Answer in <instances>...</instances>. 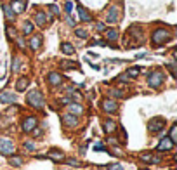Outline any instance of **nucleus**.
Listing matches in <instances>:
<instances>
[{
    "label": "nucleus",
    "instance_id": "nucleus-1",
    "mask_svg": "<svg viewBox=\"0 0 177 170\" xmlns=\"http://www.w3.org/2000/svg\"><path fill=\"white\" fill-rule=\"evenodd\" d=\"M172 40V33L165 28H156L153 33H151V44L155 45V47H160V45L167 44Z\"/></svg>",
    "mask_w": 177,
    "mask_h": 170
},
{
    "label": "nucleus",
    "instance_id": "nucleus-2",
    "mask_svg": "<svg viewBox=\"0 0 177 170\" xmlns=\"http://www.w3.org/2000/svg\"><path fill=\"white\" fill-rule=\"evenodd\" d=\"M26 102L35 109H42L45 106V99H44V94L40 90H30L26 96Z\"/></svg>",
    "mask_w": 177,
    "mask_h": 170
},
{
    "label": "nucleus",
    "instance_id": "nucleus-3",
    "mask_svg": "<svg viewBox=\"0 0 177 170\" xmlns=\"http://www.w3.org/2000/svg\"><path fill=\"white\" fill-rule=\"evenodd\" d=\"M163 82H165L163 71L156 70V71H151V73L148 75V85H149L151 89H160L163 85Z\"/></svg>",
    "mask_w": 177,
    "mask_h": 170
},
{
    "label": "nucleus",
    "instance_id": "nucleus-4",
    "mask_svg": "<svg viewBox=\"0 0 177 170\" xmlns=\"http://www.w3.org/2000/svg\"><path fill=\"white\" fill-rule=\"evenodd\" d=\"M165 125H167V120L162 116H155L151 118L149 123H148V130L151 132V134H160V132L165 129Z\"/></svg>",
    "mask_w": 177,
    "mask_h": 170
},
{
    "label": "nucleus",
    "instance_id": "nucleus-5",
    "mask_svg": "<svg viewBox=\"0 0 177 170\" xmlns=\"http://www.w3.org/2000/svg\"><path fill=\"white\" fill-rule=\"evenodd\" d=\"M37 125H38V118L37 116H26L24 120L21 122V129H23V132H33L37 129Z\"/></svg>",
    "mask_w": 177,
    "mask_h": 170
},
{
    "label": "nucleus",
    "instance_id": "nucleus-6",
    "mask_svg": "<svg viewBox=\"0 0 177 170\" xmlns=\"http://www.w3.org/2000/svg\"><path fill=\"white\" fill-rule=\"evenodd\" d=\"M14 151H16V148H14L12 141L0 137V153H2V155H5V156H11Z\"/></svg>",
    "mask_w": 177,
    "mask_h": 170
},
{
    "label": "nucleus",
    "instance_id": "nucleus-7",
    "mask_svg": "<svg viewBox=\"0 0 177 170\" xmlns=\"http://www.w3.org/2000/svg\"><path fill=\"white\" fill-rule=\"evenodd\" d=\"M101 108H102L104 113H116V111H118V102L113 101V99H104L101 102Z\"/></svg>",
    "mask_w": 177,
    "mask_h": 170
},
{
    "label": "nucleus",
    "instance_id": "nucleus-8",
    "mask_svg": "<svg viewBox=\"0 0 177 170\" xmlns=\"http://www.w3.org/2000/svg\"><path fill=\"white\" fill-rule=\"evenodd\" d=\"M174 148V142L168 137H163V139L158 142V146H156V151H160V153H167V151H170V149Z\"/></svg>",
    "mask_w": 177,
    "mask_h": 170
},
{
    "label": "nucleus",
    "instance_id": "nucleus-9",
    "mask_svg": "<svg viewBox=\"0 0 177 170\" xmlns=\"http://www.w3.org/2000/svg\"><path fill=\"white\" fill-rule=\"evenodd\" d=\"M9 7L14 11V14H21V12H24V9H26V2H24V0H11Z\"/></svg>",
    "mask_w": 177,
    "mask_h": 170
},
{
    "label": "nucleus",
    "instance_id": "nucleus-10",
    "mask_svg": "<svg viewBox=\"0 0 177 170\" xmlns=\"http://www.w3.org/2000/svg\"><path fill=\"white\" fill-rule=\"evenodd\" d=\"M16 101H18L16 94H12V92H9V90L0 92V102H4V104H12V102H16Z\"/></svg>",
    "mask_w": 177,
    "mask_h": 170
},
{
    "label": "nucleus",
    "instance_id": "nucleus-11",
    "mask_svg": "<svg viewBox=\"0 0 177 170\" xmlns=\"http://www.w3.org/2000/svg\"><path fill=\"white\" fill-rule=\"evenodd\" d=\"M63 123L66 127H71V129H75L76 125H78V116H75V115H71V113H68V115H64L63 116Z\"/></svg>",
    "mask_w": 177,
    "mask_h": 170
},
{
    "label": "nucleus",
    "instance_id": "nucleus-12",
    "mask_svg": "<svg viewBox=\"0 0 177 170\" xmlns=\"http://www.w3.org/2000/svg\"><path fill=\"white\" fill-rule=\"evenodd\" d=\"M118 18H120L118 7H110L108 12H106V21L108 23H116V21H118Z\"/></svg>",
    "mask_w": 177,
    "mask_h": 170
},
{
    "label": "nucleus",
    "instance_id": "nucleus-13",
    "mask_svg": "<svg viewBox=\"0 0 177 170\" xmlns=\"http://www.w3.org/2000/svg\"><path fill=\"white\" fill-rule=\"evenodd\" d=\"M76 11H78V18H80V21L90 23V21L94 19V18H92V14L88 12V11L85 9V7H82V5H78V9H76Z\"/></svg>",
    "mask_w": 177,
    "mask_h": 170
},
{
    "label": "nucleus",
    "instance_id": "nucleus-14",
    "mask_svg": "<svg viewBox=\"0 0 177 170\" xmlns=\"http://www.w3.org/2000/svg\"><path fill=\"white\" fill-rule=\"evenodd\" d=\"M47 82H49V85H52V87H59L63 83V76L59 73H49V76H47Z\"/></svg>",
    "mask_w": 177,
    "mask_h": 170
},
{
    "label": "nucleus",
    "instance_id": "nucleus-15",
    "mask_svg": "<svg viewBox=\"0 0 177 170\" xmlns=\"http://www.w3.org/2000/svg\"><path fill=\"white\" fill-rule=\"evenodd\" d=\"M139 158H141L144 163H160V161H162V158H160V156H156V155H151V153H142Z\"/></svg>",
    "mask_w": 177,
    "mask_h": 170
},
{
    "label": "nucleus",
    "instance_id": "nucleus-16",
    "mask_svg": "<svg viewBox=\"0 0 177 170\" xmlns=\"http://www.w3.org/2000/svg\"><path fill=\"white\" fill-rule=\"evenodd\" d=\"M28 85H30V80H28L26 76H21V78L16 82V90H18V92H24L28 89Z\"/></svg>",
    "mask_w": 177,
    "mask_h": 170
},
{
    "label": "nucleus",
    "instance_id": "nucleus-17",
    "mask_svg": "<svg viewBox=\"0 0 177 170\" xmlns=\"http://www.w3.org/2000/svg\"><path fill=\"white\" fill-rule=\"evenodd\" d=\"M68 109H70V113L75 115V116L84 113V108H82V104H78V102H70V104H68Z\"/></svg>",
    "mask_w": 177,
    "mask_h": 170
},
{
    "label": "nucleus",
    "instance_id": "nucleus-18",
    "mask_svg": "<svg viewBox=\"0 0 177 170\" xmlns=\"http://www.w3.org/2000/svg\"><path fill=\"white\" fill-rule=\"evenodd\" d=\"M35 23L38 26H45V24H47V14H45L44 11H38V12L35 14Z\"/></svg>",
    "mask_w": 177,
    "mask_h": 170
},
{
    "label": "nucleus",
    "instance_id": "nucleus-19",
    "mask_svg": "<svg viewBox=\"0 0 177 170\" xmlns=\"http://www.w3.org/2000/svg\"><path fill=\"white\" fill-rule=\"evenodd\" d=\"M102 129H104L106 134H113V132L116 130V123L113 122V120H104V122H102Z\"/></svg>",
    "mask_w": 177,
    "mask_h": 170
},
{
    "label": "nucleus",
    "instance_id": "nucleus-20",
    "mask_svg": "<svg viewBox=\"0 0 177 170\" xmlns=\"http://www.w3.org/2000/svg\"><path fill=\"white\" fill-rule=\"evenodd\" d=\"M40 45H42V37H40V35L31 37V40H30V47H31V50H38Z\"/></svg>",
    "mask_w": 177,
    "mask_h": 170
},
{
    "label": "nucleus",
    "instance_id": "nucleus-21",
    "mask_svg": "<svg viewBox=\"0 0 177 170\" xmlns=\"http://www.w3.org/2000/svg\"><path fill=\"white\" fill-rule=\"evenodd\" d=\"M61 52L66 54V56H71V54H75V49H73V45H71V44L64 42V44H61Z\"/></svg>",
    "mask_w": 177,
    "mask_h": 170
},
{
    "label": "nucleus",
    "instance_id": "nucleus-22",
    "mask_svg": "<svg viewBox=\"0 0 177 170\" xmlns=\"http://www.w3.org/2000/svg\"><path fill=\"white\" fill-rule=\"evenodd\" d=\"M106 40L108 42H116L118 40V30H106Z\"/></svg>",
    "mask_w": 177,
    "mask_h": 170
},
{
    "label": "nucleus",
    "instance_id": "nucleus-23",
    "mask_svg": "<svg viewBox=\"0 0 177 170\" xmlns=\"http://www.w3.org/2000/svg\"><path fill=\"white\" fill-rule=\"evenodd\" d=\"M9 163H11L12 167H21L23 163H24V160H23L21 156H18V155H14V156L9 158Z\"/></svg>",
    "mask_w": 177,
    "mask_h": 170
},
{
    "label": "nucleus",
    "instance_id": "nucleus-24",
    "mask_svg": "<svg viewBox=\"0 0 177 170\" xmlns=\"http://www.w3.org/2000/svg\"><path fill=\"white\" fill-rule=\"evenodd\" d=\"M4 12H5V18L9 19V21H14V18H16V14H14V11L11 9L7 4H4Z\"/></svg>",
    "mask_w": 177,
    "mask_h": 170
},
{
    "label": "nucleus",
    "instance_id": "nucleus-25",
    "mask_svg": "<svg viewBox=\"0 0 177 170\" xmlns=\"http://www.w3.org/2000/svg\"><path fill=\"white\" fill-rule=\"evenodd\" d=\"M49 156L54 158V160H63V158H64V153L59 151V149H50V151H49Z\"/></svg>",
    "mask_w": 177,
    "mask_h": 170
},
{
    "label": "nucleus",
    "instance_id": "nucleus-26",
    "mask_svg": "<svg viewBox=\"0 0 177 170\" xmlns=\"http://www.w3.org/2000/svg\"><path fill=\"white\" fill-rule=\"evenodd\" d=\"M139 71H141V68L136 66V68H128V70L125 71V75H127V78H136V76L139 75Z\"/></svg>",
    "mask_w": 177,
    "mask_h": 170
},
{
    "label": "nucleus",
    "instance_id": "nucleus-27",
    "mask_svg": "<svg viewBox=\"0 0 177 170\" xmlns=\"http://www.w3.org/2000/svg\"><path fill=\"white\" fill-rule=\"evenodd\" d=\"M23 33L24 35H30V33H33V23L26 21L24 24H23Z\"/></svg>",
    "mask_w": 177,
    "mask_h": 170
},
{
    "label": "nucleus",
    "instance_id": "nucleus-28",
    "mask_svg": "<svg viewBox=\"0 0 177 170\" xmlns=\"http://www.w3.org/2000/svg\"><path fill=\"white\" fill-rule=\"evenodd\" d=\"M168 139L172 141V142H177V125L175 123L170 127V135H168Z\"/></svg>",
    "mask_w": 177,
    "mask_h": 170
},
{
    "label": "nucleus",
    "instance_id": "nucleus-29",
    "mask_svg": "<svg viewBox=\"0 0 177 170\" xmlns=\"http://www.w3.org/2000/svg\"><path fill=\"white\" fill-rule=\"evenodd\" d=\"M23 146H24V149H26V151H35L37 149V144L33 142V141H24V144H23Z\"/></svg>",
    "mask_w": 177,
    "mask_h": 170
},
{
    "label": "nucleus",
    "instance_id": "nucleus-30",
    "mask_svg": "<svg viewBox=\"0 0 177 170\" xmlns=\"http://www.w3.org/2000/svg\"><path fill=\"white\" fill-rule=\"evenodd\" d=\"M61 66L64 68V70H76V68H78V64H76V63H71V61L61 63Z\"/></svg>",
    "mask_w": 177,
    "mask_h": 170
},
{
    "label": "nucleus",
    "instance_id": "nucleus-31",
    "mask_svg": "<svg viewBox=\"0 0 177 170\" xmlns=\"http://www.w3.org/2000/svg\"><path fill=\"white\" fill-rule=\"evenodd\" d=\"M75 35L78 37V38H87V37H88V33L84 30V28H76V30H75Z\"/></svg>",
    "mask_w": 177,
    "mask_h": 170
},
{
    "label": "nucleus",
    "instance_id": "nucleus-32",
    "mask_svg": "<svg viewBox=\"0 0 177 170\" xmlns=\"http://www.w3.org/2000/svg\"><path fill=\"white\" fill-rule=\"evenodd\" d=\"M110 94H111L113 97H123V96H125V92H123V90H118V89H111Z\"/></svg>",
    "mask_w": 177,
    "mask_h": 170
},
{
    "label": "nucleus",
    "instance_id": "nucleus-33",
    "mask_svg": "<svg viewBox=\"0 0 177 170\" xmlns=\"http://www.w3.org/2000/svg\"><path fill=\"white\" fill-rule=\"evenodd\" d=\"M104 170H123V167L120 165V163H111V165L104 167Z\"/></svg>",
    "mask_w": 177,
    "mask_h": 170
},
{
    "label": "nucleus",
    "instance_id": "nucleus-34",
    "mask_svg": "<svg viewBox=\"0 0 177 170\" xmlns=\"http://www.w3.org/2000/svg\"><path fill=\"white\" fill-rule=\"evenodd\" d=\"M64 11H66V16H70V14H71V11H73V4H71L70 0H68L66 4H64Z\"/></svg>",
    "mask_w": 177,
    "mask_h": 170
},
{
    "label": "nucleus",
    "instance_id": "nucleus-35",
    "mask_svg": "<svg viewBox=\"0 0 177 170\" xmlns=\"http://www.w3.org/2000/svg\"><path fill=\"white\" fill-rule=\"evenodd\" d=\"M49 11H50V14H54V16H58V14H59L58 5H54V4H50V5H49Z\"/></svg>",
    "mask_w": 177,
    "mask_h": 170
},
{
    "label": "nucleus",
    "instance_id": "nucleus-36",
    "mask_svg": "<svg viewBox=\"0 0 177 170\" xmlns=\"http://www.w3.org/2000/svg\"><path fill=\"white\" fill-rule=\"evenodd\" d=\"M66 161L70 163V165H73V167H80V165H82V163H80L78 160H75V158H68Z\"/></svg>",
    "mask_w": 177,
    "mask_h": 170
},
{
    "label": "nucleus",
    "instance_id": "nucleus-37",
    "mask_svg": "<svg viewBox=\"0 0 177 170\" xmlns=\"http://www.w3.org/2000/svg\"><path fill=\"white\" fill-rule=\"evenodd\" d=\"M94 149H96V151H108L106 146H102V142H97L96 146H94Z\"/></svg>",
    "mask_w": 177,
    "mask_h": 170
},
{
    "label": "nucleus",
    "instance_id": "nucleus-38",
    "mask_svg": "<svg viewBox=\"0 0 177 170\" xmlns=\"http://www.w3.org/2000/svg\"><path fill=\"white\" fill-rule=\"evenodd\" d=\"M96 30L97 31H106V24H104V23H97V24H96Z\"/></svg>",
    "mask_w": 177,
    "mask_h": 170
},
{
    "label": "nucleus",
    "instance_id": "nucleus-39",
    "mask_svg": "<svg viewBox=\"0 0 177 170\" xmlns=\"http://www.w3.org/2000/svg\"><path fill=\"white\" fill-rule=\"evenodd\" d=\"M16 40H18V45H19V49H24V45H26V44H24V40H23L21 37H16Z\"/></svg>",
    "mask_w": 177,
    "mask_h": 170
},
{
    "label": "nucleus",
    "instance_id": "nucleus-40",
    "mask_svg": "<svg viewBox=\"0 0 177 170\" xmlns=\"http://www.w3.org/2000/svg\"><path fill=\"white\" fill-rule=\"evenodd\" d=\"M167 68L170 70V75L172 76H175V68H174V63H170V64H167Z\"/></svg>",
    "mask_w": 177,
    "mask_h": 170
},
{
    "label": "nucleus",
    "instance_id": "nucleus-41",
    "mask_svg": "<svg viewBox=\"0 0 177 170\" xmlns=\"http://www.w3.org/2000/svg\"><path fill=\"white\" fill-rule=\"evenodd\" d=\"M19 70V59L18 57H16V59H14V66H12V71H18Z\"/></svg>",
    "mask_w": 177,
    "mask_h": 170
},
{
    "label": "nucleus",
    "instance_id": "nucleus-42",
    "mask_svg": "<svg viewBox=\"0 0 177 170\" xmlns=\"http://www.w3.org/2000/svg\"><path fill=\"white\" fill-rule=\"evenodd\" d=\"M7 33H9V37H16V30H14V28H7Z\"/></svg>",
    "mask_w": 177,
    "mask_h": 170
},
{
    "label": "nucleus",
    "instance_id": "nucleus-43",
    "mask_svg": "<svg viewBox=\"0 0 177 170\" xmlns=\"http://www.w3.org/2000/svg\"><path fill=\"white\" fill-rule=\"evenodd\" d=\"M66 21H68V24H70V26H75V21H73V18H71V16H66Z\"/></svg>",
    "mask_w": 177,
    "mask_h": 170
},
{
    "label": "nucleus",
    "instance_id": "nucleus-44",
    "mask_svg": "<svg viewBox=\"0 0 177 170\" xmlns=\"http://www.w3.org/2000/svg\"><path fill=\"white\" fill-rule=\"evenodd\" d=\"M63 170H71V168H63Z\"/></svg>",
    "mask_w": 177,
    "mask_h": 170
},
{
    "label": "nucleus",
    "instance_id": "nucleus-45",
    "mask_svg": "<svg viewBox=\"0 0 177 170\" xmlns=\"http://www.w3.org/2000/svg\"><path fill=\"white\" fill-rule=\"evenodd\" d=\"M141 170H149V168H141Z\"/></svg>",
    "mask_w": 177,
    "mask_h": 170
}]
</instances>
